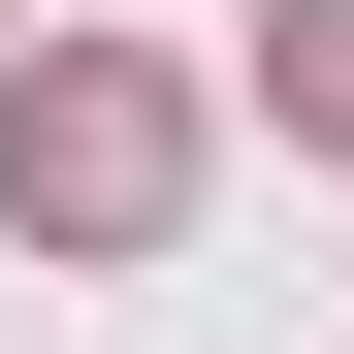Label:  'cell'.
<instances>
[{
	"mask_svg": "<svg viewBox=\"0 0 354 354\" xmlns=\"http://www.w3.org/2000/svg\"><path fill=\"white\" fill-rule=\"evenodd\" d=\"M0 194L65 225V258H129V225L194 194V97H161V65H32V97H0Z\"/></svg>",
	"mask_w": 354,
	"mask_h": 354,
	"instance_id": "6da1fadb",
	"label": "cell"
},
{
	"mask_svg": "<svg viewBox=\"0 0 354 354\" xmlns=\"http://www.w3.org/2000/svg\"><path fill=\"white\" fill-rule=\"evenodd\" d=\"M258 97H290V129L354 161V0H258Z\"/></svg>",
	"mask_w": 354,
	"mask_h": 354,
	"instance_id": "7a4b0ae2",
	"label": "cell"
}]
</instances>
